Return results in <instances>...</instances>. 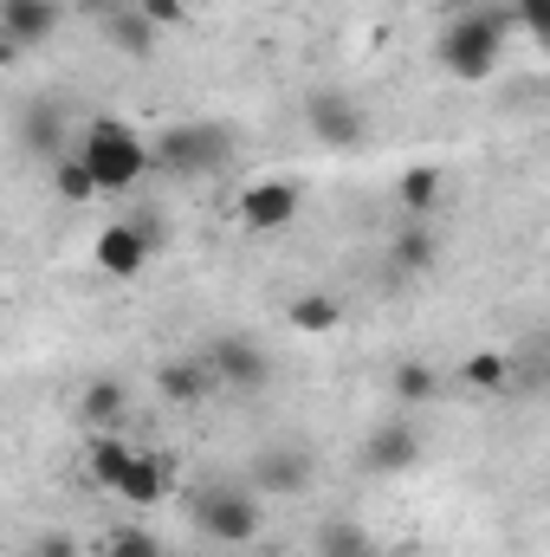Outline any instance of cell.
Masks as SVG:
<instances>
[{
	"mask_svg": "<svg viewBox=\"0 0 550 557\" xmlns=\"http://www.w3.org/2000/svg\"><path fill=\"white\" fill-rule=\"evenodd\" d=\"M72 156L85 162V175H91L98 195H130L142 175H155V169H149V143H142L124 117H85Z\"/></svg>",
	"mask_w": 550,
	"mask_h": 557,
	"instance_id": "obj_1",
	"label": "cell"
},
{
	"mask_svg": "<svg viewBox=\"0 0 550 557\" xmlns=\"http://www.w3.org/2000/svg\"><path fill=\"white\" fill-rule=\"evenodd\" d=\"M505 33H512L505 7H486V13H453V20L440 26V39H434V59H440V72H447V78H460V85H486V78L499 72Z\"/></svg>",
	"mask_w": 550,
	"mask_h": 557,
	"instance_id": "obj_2",
	"label": "cell"
},
{
	"mask_svg": "<svg viewBox=\"0 0 550 557\" xmlns=\"http://www.w3.org/2000/svg\"><path fill=\"white\" fill-rule=\"evenodd\" d=\"M195 532L208 539V545H253L260 539V525H266V506H260V493L247 486V480H214V486H201L195 493Z\"/></svg>",
	"mask_w": 550,
	"mask_h": 557,
	"instance_id": "obj_3",
	"label": "cell"
},
{
	"mask_svg": "<svg viewBox=\"0 0 550 557\" xmlns=\"http://www.w3.org/2000/svg\"><path fill=\"white\" fill-rule=\"evenodd\" d=\"M234 162V131L227 124H168L149 143V169L162 175H214Z\"/></svg>",
	"mask_w": 550,
	"mask_h": 557,
	"instance_id": "obj_4",
	"label": "cell"
},
{
	"mask_svg": "<svg viewBox=\"0 0 550 557\" xmlns=\"http://www.w3.org/2000/svg\"><path fill=\"white\" fill-rule=\"evenodd\" d=\"M240 480H247L260 499H266V493H273V499H298V493H311V480H317V454H311L304 441H266Z\"/></svg>",
	"mask_w": 550,
	"mask_h": 557,
	"instance_id": "obj_5",
	"label": "cell"
},
{
	"mask_svg": "<svg viewBox=\"0 0 550 557\" xmlns=\"http://www.w3.org/2000/svg\"><path fill=\"white\" fill-rule=\"evenodd\" d=\"M208 370H214L221 389H240V396H260L273 383V357H266V344L253 331H221L208 344Z\"/></svg>",
	"mask_w": 550,
	"mask_h": 557,
	"instance_id": "obj_6",
	"label": "cell"
},
{
	"mask_svg": "<svg viewBox=\"0 0 550 557\" xmlns=\"http://www.w3.org/2000/svg\"><path fill=\"white\" fill-rule=\"evenodd\" d=\"M298 208H304V188L291 182V175H260V182H247L240 188V201H234V221L247 227V234H285L291 221H298Z\"/></svg>",
	"mask_w": 550,
	"mask_h": 557,
	"instance_id": "obj_7",
	"label": "cell"
},
{
	"mask_svg": "<svg viewBox=\"0 0 550 557\" xmlns=\"http://www.w3.org/2000/svg\"><path fill=\"white\" fill-rule=\"evenodd\" d=\"M149 253H155V227L149 221H111L91 240V267L104 278H137L149 267Z\"/></svg>",
	"mask_w": 550,
	"mask_h": 557,
	"instance_id": "obj_8",
	"label": "cell"
},
{
	"mask_svg": "<svg viewBox=\"0 0 550 557\" xmlns=\"http://www.w3.org/2000/svg\"><path fill=\"white\" fill-rule=\"evenodd\" d=\"M304 117H311V137L324 143V149H350V143H363V104H357L350 91H337V85L311 91V98H304Z\"/></svg>",
	"mask_w": 550,
	"mask_h": 557,
	"instance_id": "obj_9",
	"label": "cell"
},
{
	"mask_svg": "<svg viewBox=\"0 0 550 557\" xmlns=\"http://www.w3.org/2000/svg\"><path fill=\"white\" fill-rule=\"evenodd\" d=\"M59 26H65V7L59 0H0V39H13L20 52L46 46Z\"/></svg>",
	"mask_w": 550,
	"mask_h": 557,
	"instance_id": "obj_10",
	"label": "cell"
},
{
	"mask_svg": "<svg viewBox=\"0 0 550 557\" xmlns=\"http://www.w3.org/2000/svg\"><path fill=\"white\" fill-rule=\"evenodd\" d=\"M111 493H117L124 506H162V499L175 493V460L137 447V454H130V467H124V480H117Z\"/></svg>",
	"mask_w": 550,
	"mask_h": 557,
	"instance_id": "obj_11",
	"label": "cell"
},
{
	"mask_svg": "<svg viewBox=\"0 0 550 557\" xmlns=\"http://www.w3.org/2000/svg\"><path fill=\"white\" fill-rule=\"evenodd\" d=\"M421 460V434L409 421H383L376 434H363V473H409Z\"/></svg>",
	"mask_w": 550,
	"mask_h": 557,
	"instance_id": "obj_12",
	"label": "cell"
},
{
	"mask_svg": "<svg viewBox=\"0 0 550 557\" xmlns=\"http://www.w3.org/2000/svg\"><path fill=\"white\" fill-rule=\"evenodd\" d=\"M214 389H221V383H214L208 357H168V363L155 370V396H162V403H175V409H182V403L195 409V403H208Z\"/></svg>",
	"mask_w": 550,
	"mask_h": 557,
	"instance_id": "obj_13",
	"label": "cell"
},
{
	"mask_svg": "<svg viewBox=\"0 0 550 557\" xmlns=\"http://www.w3.org/2000/svg\"><path fill=\"white\" fill-rule=\"evenodd\" d=\"M124 409H130V389H124L117 376H91V383L78 389V428H85V434H117Z\"/></svg>",
	"mask_w": 550,
	"mask_h": 557,
	"instance_id": "obj_14",
	"label": "cell"
},
{
	"mask_svg": "<svg viewBox=\"0 0 550 557\" xmlns=\"http://www.w3.org/2000/svg\"><path fill=\"white\" fill-rule=\"evenodd\" d=\"M434 260H440V240H434L421 221L396 227V240H389V278H396V285H414V278H427V273H434Z\"/></svg>",
	"mask_w": 550,
	"mask_h": 557,
	"instance_id": "obj_15",
	"label": "cell"
},
{
	"mask_svg": "<svg viewBox=\"0 0 550 557\" xmlns=\"http://www.w3.org/2000/svg\"><path fill=\"white\" fill-rule=\"evenodd\" d=\"M285 324L304 331V337H330V331H343V298L337 292H291L285 298Z\"/></svg>",
	"mask_w": 550,
	"mask_h": 557,
	"instance_id": "obj_16",
	"label": "cell"
},
{
	"mask_svg": "<svg viewBox=\"0 0 550 557\" xmlns=\"http://www.w3.org/2000/svg\"><path fill=\"white\" fill-rule=\"evenodd\" d=\"M440 201H447V175H440L434 162H414V169L396 175V208H402L409 221H427Z\"/></svg>",
	"mask_w": 550,
	"mask_h": 557,
	"instance_id": "obj_17",
	"label": "cell"
},
{
	"mask_svg": "<svg viewBox=\"0 0 550 557\" xmlns=\"http://www.w3.org/2000/svg\"><path fill=\"white\" fill-rule=\"evenodd\" d=\"M130 454H137V441H124V434H91V447H85V473H91V486L111 493V486L124 480Z\"/></svg>",
	"mask_w": 550,
	"mask_h": 557,
	"instance_id": "obj_18",
	"label": "cell"
},
{
	"mask_svg": "<svg viewBox=\"0 0 550 557\" xmlns=\"http://www.w3.org/2000/svg\"><path fill=\"white\" fill-rule=\"evenodd\" d=\"M98 33H104L117 52H130V59H149V52H155V26L137 20V7H130V0H124L117 13H104V20H98Z\"/></svg>",
	"mask_w": 550,
	"mask_h": 557,
	"instance_id": "obj_19",
	"label": "cell"
},
{
	"mask_svg": "<svg viewBox=\"0 0 550 557\" xmlns=\"http://www.w3.org/2000/svg\"><path fill=\"white\" fill-rule=\"evenodd\" d=\"M460 383L473 396H499V389H512V357L505 350H479V357L460 363Z\"/></svg>",
	"mask_w": 550,
	"mask_h": 557,
	"instance_id": "obj_20",
	"label": "cell"
},
{
	"mask_svg": "<svg viewBox=\"0 0 550 557\" xmlns=\"http://www.w3.org/2000/svg\"><path fill=\"white\" fill-rule=\"evenodd\" d=\"M389 389H396V403L421 409V403H434V396H440V370H434V363H414V357H402V363L389 370Z\"/></svg>",
	"mask_w": 550,
	"mask_h": 557,
	"instance_id": "obj_21",
	"label": "cell"
},
{
	"mask_svg": "<svg viewBox=\"0 0 550 557\" xmlns=\"http://www.w3.org/2000/svg\"><path fill=\"white\" fill-rule=\"evenodd\" d=\"M311 557H376V539H370L357 519H330V525L317 532Z\"/></svg>",
	"mask_w": 550,
	"mask_h": 557,
	"instance_id": "obj_22",
	"label": "cell"
},
{
	"mask_svg": "<svg viewBox=\"0 0 550 557\" xmlns=\"http://www.w3.org/2000/svg\"><path fill=\"white\" fill-rule=\"evenodd\" d=\"M91 557H168V545H162L155 532H142V525H117V532L98 539Z\"/></svg>",
	"mask_w": 550,
	"mask_h": 557,
	"instance_id": "obj_23",
	"label": "cell"
},
{
	"mask_svg": "<svg viewBox=\"0 0 550 557\" xmlns=\"http://www.w3.org/2000/svg\"><path fill=\"white\" fill-rule=\"evenodd\" d=\"M52 188H59V201H98V188H91V175H85L78 156H59L52 162Z\"/></svg>",
	"mask_w": 550,
	"mask_h": 557,
	"instance_id": "obj_24",
	"label": "cell"
},
{
	"mask_svg": "<svg viewBox=\"0 0 550 557\" xmlns=\"http://www.w3.org/2000/svg\"><path fill=\"white\" fill-rule=\"evenodd\" d=\"M137 7V20H149L155 33H182L188 20H195V7L188 0H130Z\"/></svg>",
	"mask_w": 550,
	"mask_h": 557,
	"instance_id": "obj_25",
	"label": "cell"
},
{
	"mask_svg": "<svg viewBox=\"0 0 550 557\" xmlns=\"http://www.w3.org/2000/svg\"><path fill=\"white\" fill-rule=\"evenodd\" d=\"M505 20H512L525 39H545L550 33V0H505Z\"/></svg>",
	"mask_w": 550,
	"mask_h": 557,
	"instance_id": "obj_26",
	"label": "cell"
},
{
	"mask_svg": "<svg viewBox=\"0 0 550 557\" xmlns=\"http://www.w3.org/2000/svg\"><path fill=\"white\" fill-rule=\"evenodd\" d=\"M26 557H85V539H72V532H39Z\"/></svg>",
	"mask_w": 550,
	"mask_h": 557,
	"instance_id": "obj_27",
	"label": "cell"
},
{
	"mask_svg": "<svg viewBox=\"0 0 550 557\" xmlns=\"http://www.w3.org/2000/svg\"><path fill=\"white\" fill-rule=\"evenodd\" d=\"M26 143H33V149H52V143H59V131H52V111H33V117H26Z\"/></svg>",
	"mask_w": 550,
	"mask_h": 557,
	"instance_id": "obj_28",
	"label": "cell"
},
{
	"mask_svg": "<svg viewBox=\"0 0 550 557\" xmlns=\"http://www.w3.org/2000/svg\"><path fill=\"white\" fill-rule=\"evenodd\" d=\"M13 59H20V46H13V39H0V72H7Z\"/></svg>",
	"mask_w": 550,
	"mask_h": 557,
	"instance_id": "obj_29",
	"label": "cell"
},
{
	"mask_svg": "<svg viewBox=\"0 0 550 557\" xmlns=\"http://www.w3.org/2000/svg\"><path fill=\"white\" fill-rule=\"evenodd\" d=\"M434 7H460V0H434Z\"/></svg>",
	"mask_w": 550,
	"mask_h": 557,
	"instance_id": "obj_30",
	"label": "cell"
}]
</instances>
